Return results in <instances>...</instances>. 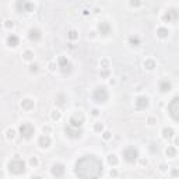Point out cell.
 <instances>
[{
	"label": "cell",
	"instance_id": "cell-23",
	"mask_svg": "<svg viewBox=\"0 0 179 179\" xmlns=\"http://www.w3.org/2000/svg\"><path fill=\"white\" fill-rule=\"evenodd\" d=\"M165 154H167V157H169V158H174V157L176 155V148L172 147V146H169V147L165 150Z\"/></svg>",
	"mask_w": 179,
	"mask_h": 179
},
{
	"label": "cell",
	"instance_id": "cell-2",
	"mask_svg": "<svg viewBox=\"0 0 179 179\" xmlns=\"http://www.w3.org/2000/svg\"><path fill=\"white\" fill-rule=\"evenodd\" d=\"M9 171L14 175H21L25 172V162L21 158H14L9 162Z\"/></svg>",
	"mask_w": 179,
	"mask_h": 179
},
{
	"label": "cell",
	"instance_id": "cell-41",
	"mask_svg": "<svg viewBox=\"0 0 179 179\" xmlns=\"http://www.w3.org/2000/svg\"><path fill=\"white\" fill-rule=\"evenodd\" d=\"M44 132H45V134L49 133V132H51V128H49V126H45V128H44Z\"/></svg>",
	"mask_w": 179,
	"mask_h": 179
},
{
	"label": "cell",
	"instance_id": "cell-11",
	"mask_svg": "<svg viewBox=\"0 0 179 179\" xmlns=\"http://www.w3.org/2000/svg\"><path fill=\"white\" fill-rule=\"evenodd\" d=\"M65 133L69 136V137H72V139H77V137H80L81 134H83V130L81 129H76V128H72V126H66L65 128Z\"/></svg>",
	"mask_w": 179,
	"mask_h": 179
},
{
	"label": "cell",
	"instance_id": "cell-15",
	"mask_svg": "<svg viewBox=\"0 0 179 179\" xmlns=\"http://www.w3.org/2000/svg\"><path fill=\"white\" fill-rule=\"evenodd\" d=\"M158 88L161 93H168V91H171V88H172V84H171V81H169L168 79H162L158 84Z\"/></svg>",
	"mask_w": 179,
	"mask_h": 179
},
{
	"label": "cell",
	"instance_id": "cell-8",
	"mask_svg": "<svg viewBox=\"0 0 179 179\" xmlns=\"http://www.w3.org/2000/svg\"><path fill=\"white\" fill-rule=\"evenodd\" d=\"M84 123V115L81 112H76L73 114L69 119V126L72 128H76V129H81V125Z\"/></svg>",
	"mask_w": 179,
	"mask_h": 179
},
{
	"label": "cell",
	"instance_id": "cell-13",
	"mask_svg": "<svg viewBox=\"0 0 179 179\" xmlns=\"http://www.w3.org/2000/svg\"><path fill=\"white\" fill-rule=\"evenodd\" d=\"M111 30H112V28H111V24L108 21H100V24H98V31L102 35H109Z\"/></svg>",
	"mask_w": 179,
	"mask_h": 179
},
{
	"label": "cell",
	"instance_id": "cell-7",
	"mask_svg": "<svg viewBox=\"0 0 179 179\" xmlns=\"http://www.w3.org/2000/svg\"><path fill=\"white\" fill-rule=\"evenodd\" d=\"M58 67L63 74H70V73L73 72L72 62L67 60V58H65V56H60V58L58 59Z\"/></svg>",
	"mask_w": 179,
	"mask_h": 179
},
{
	"label": "cell",
	"instance_id": "cell-12",
	"mask_svg": "<svg viewBox=\"0 0 179 179\" xmlns=\"http://www.w3.org/2000/svg\"><path fill=\"white\" fill-rule=\"evenodd\" d=\"M51 172L53 176H56V178H62L63 175H65V165L63 164H55V165L52 167Z\"/></svg>",
	"mask_w": 179,
	"mask_h": 179
},
{
	"label": "cell",
	"instance_id": "cell-17",
	"mask_svg": "<svg viewBox=\"0 0 179 179\" xmlns=\"http://www.w3.org/2000/svg\"><path fill=\"white\" fill-rule=\"evenodd\" d=\"M38 144L41 148H48L51 146V137L48 134H42L41 137L38 139Z\"/></svg>",
	"mask_w": 179,
	"mask_h": 179
},
{
	"label": "cell",
	"instance_id": "cell-26",
	"mask_svg": "<svg viewBox=\"0 0 179 179\" xmlns=\"http://www.w3.org/2000/svg\"><path fill=\"white\" fill-rule=\"evenodd\" d=\"M144 67L148 70H153L155 67V62L153 60V59H147V60L144 62Z\"/></svg>",
	"mask_w": 179,
	"mask_h": 179
},
{
	"label": "cell",
	"instance_id": "cell-19",
	"mask_svg": "<svg viewBox=\"0 0 179 179\" xmlns=\"http://www.w3.org/2000/svg\"><path fill=\"white\" fill-rule=\"evenodd\" d=\"M20 44V39H18L17 35H14V34H10L9 37H7V45L9 46H17V45Z\"/></svg>",
	"mask_w": 179,
	"mask_h": 179
},
{
	"label": "cell",
	"instance_id": "cell-3",
	"mask_svg": "<svg viewBox=\"0 0 179 179\" xmlns=\"http://www.w3.org/2000/svg\"><path fill=\"white\" fill-rule=\"evenodd\" d=\"M122 155H123V160L126 162L133 164V162L137 161V158H139V151H137V148L129 146V147H126L123 151H122Z\"/></svg>",
	"mask_w": 179,
	"mask_h": 179
},
{
	"label": "cell",
	"instance_id": "cell-37",
	"mask_svg": "<svg viewBox=\"0 0 179 179\" xmlns=\"http://www.w3.org/2000/svg\"><path fill=\"white\" fill-rule=\"evenodd\" d=\"M102 137L105 139V140H109V139H111V133H109V132H105V133L102 134Z\"/></svg>",
	"mask_w": 179,
	"mask_h": 179
},
{
	"label": "cell",
	"instance_id": "cell-39",
	"mask_svg": "<svg viewBox=\"0 0 179 179\" xmlns=\"http://www.w3.org/2000/svg\"><path fill=\"white\" fill-rule=\"evenodd\" d=\"M129 4H130V6H133V7H134V6H140L141 3H140V2H130V3H129Z\"/></svg>",
	"mask_w": 179,
	"mask_h": 179
},
{
	"label": "cell",
	"instance_id": "cell-10",
	"mask_svg": "<svg viewBox=\"0 0 179 179\" xmlns=\"http://www.w3.org/2000/svg\"><path fill=\"white\" fill-rule=\"evenodd\" d=\"M178 17H179V13H178V10L176 9H168V10L165 11V14H164V21L165 23H175L176 20H178Z\"/></svg>",
	"mask_w": 179,
	"mask_h": 179
},
{
	"label": "cell",
	"instance_id": "cell-14",
	"mask_svg": "<svg viewBox=\"0 0 179 179\" xmlns=\"http://www.w3.org/2000/svg\"><path fill=\"white\" fill-rule=\"evenodd\" d=\"M28 38L31 39V41H34V42H38L39 39L42 38V34H41V31H39L38 28H31V30L28 31Z\"/></svg>",
	"mask_w": 179,
	"mask_h": 179
},
{
	"label": "cell",
	"instance_id": "cell-43",
	"mask_svg": "<svg viewBox=\"0 0 179 179\" xmlns=\"http://www.w3.org/2000/svg\"><path fill=\"white\" fill-rule=\"evenodd\" d=\"M172 175H174V176L178 175V169H174V171H172Z\"/></svg>",
	"mask_w": 179,
	"mask_h": 179
},
{
	"label": "cell",
	"instance_id": "cell-18",
	"mask_svg": "<svg viewBox=\"0 0 179 179\" xmlns=\"http://www.w3.org/2000/svg\"><path fill=\"white\" fill-rule=\"evenodd\" d=\"M34 100H31V98H24V100L21 101V108L24 111H31L34 109Z\"/></svg>",
	"mask_w": 179,
	"mask_h": 179
},
{
	"label": "cell",
	"instance_id": "cell-24",
	"mask_svg": "<svg viewBox=\"0 0 179 179\" xmlns=\"http://www.w3.org/2000/svg\"><path fill=\"white\" fill-rule=\"evenodd\" d=\"M108 162H109V165L115 167V165H118L119 160H118V157L115 154H109V155H108Z\"/></svg>",
	"mask_w": 179,
	"mask_h": 179
},
{
	"label": "cell",
	"instance_id": "cell-25",
	"mask_svg": "<svg viewBox=\"0 0 179 179\" xmlns=\"http://www.w3.org/2000/svg\"><path fill=\"white\" fill-rule=\"evenodd\" d=\"M67 37H69L70 41H76V39H79V32H77L76 30H70Z\"/></svg>",
	"mask_w": 179,
	"mask_h": 179
},
{
	"label": "cell",
	"instance_id": "cell-27",
	"mask_svg": "<svg viewBox=\"0 0 179 179\" xmlns=\"http://www.w3.org/2000/svg\"><path fill=\"white\" fill-rule=\"evenodd\" d=\"M6 137H7V140H13V139L16 137V132H14L13 129H7Z\"/></svg>",
	"mask_w": 179,
	"mask_h": 179
},
{
	"label": "cell",
	"instance_id": "cell-22",
	"mask_svg": "<svg viewBox=\"0 0 179 179\" xmlns=\"http://www.w3.org/2000/svg\"><path fill=\"white\" fill-rule=\"evenodd\" d=\"M140 38H139L137 35H130L129 37V44L132 45V46H139L140 45Z\"/></svg>",
	"mask_w": 179,
	"mask_h": 179
},
{
	"label": "cell",
	"instance_id": "cell-42",
	"mask_svg": "<svg viewBox=\"0 0 179 179\" xmlns=\"http://www.w3.org/2000/svg\"><path fill=\"white\" fill-rule=\"evenodd\" d=\"M98 114H100V112H98V109H93V115H94V116H97Z\"/></svg>",
	"mask_w": 179,
	"mask_h": 179
},
{
	"label": "cell",
	"instance_id": "cell-45",
	"mask_svg": "<svg viewBox=\"0 0 179 179\" xmlns=\"http://www.w3.org/2000/svg\"><path fill=\"white\" fill-rule=\"evenodd\" d=\"M31 179H42V178H41V176H32Z\"/></svg>",
	"mask_w": 179,
	"mask_h": 179
},
{
	"label": "cell",
	"instance_id": "cell-20",
	"mask_svg": "<svg viewBox=\"0 0 179 179\" xmlns=\"http://www.w3.org/2000/svg\"><path fill=\"white\" fill-rule=\"evenodd\" d=\"M162 137L164 139H172L174 137V129L172 128H164L162 129Z\"/></svg>",
	"mask_w": 179,
	"mask_h": 179
},
{
	"label": "cell",
	"instance_id": "cell-32",
	"mask_svg": "<svg viewBox=\"0 0 179 179\" xmlns=\"http://www.w3.org/2000/svg\"><path fill=\"white\" fill-rule=\"evenodd\" d=\"M101 66H102V69H108V66H109V62H108V59H102V62H101Z\"/></svg>",
	"mask_w": 179,
	"mask_h": 179
},
{
	"label": "cell",
	"instance_id": "cell-36",
	"mask_svg": "<svg viewBox=\"0 0 179 179\" xmlns=\"http://www.w3.org/2000/svg\"><path fill=\"white\" fill-rule=\"evenodd\" d=\"M30 70H31V72H38V65H37V63L31 65L30 66Z\"/></svg>",
	"mask_w": 179,
	"mask_h": 179
},
{
	"label": "cell",
	"instance_id": "cell-21",
	"mask_svg": "<svg viewBox=\"0 0 179 179\" xmlns=\"http://www.w3.org/2000/svg\"><path fill=\"white\" fill-rule=\"evenodd\" d=\"M168 34H169V31H168V28H165V27H160L157 30V35H158L160 38H167Z\"/></svg>",
	"mask_w": 179,
	"mask_h": 179
},
{
	"label": "cell",
	"instance_id": "cell-28",
	"mask_svg": "<svg viewBox=\"0 0 179 179\" xmlns=\"http://www.w3.org/2000/svg\"><path fill=\"white\" fill-rule=\"evenodd\" d=\"M23 56H24L25 60H31V59L34 58V53H32V51H25L24 53H23Z\"/></svg>",
	"mask_w": 179,
	"mask_h": 179
},
{
	"label": "cell",
	"instance_id": "cell-6",
	"mask_svg": "<svg viewBox=\"0 0 179 179\" xmlns=\"http://www.w3.org/2000/svg\"><path fill=\"white\" fill-rule=\"evenodd\" d=\"M20 136L23 139H25V140H28V139H31L32 136H34L35 133V128L32 126L31 123H28V122H24V123L20 125Z\"/></svg>",
	"mask_w": 179,
	"mask_h": 179
},
{
	"label": "cell",
	"instance_id": "cell-16",
	"mask_svg": "<svg viewBox=\"0 0 179 179\" xmlns=\"http://www.w3.org/2000/svg\"><path fill=\"white\" fill-rule=\"evenodd\" d=\"M148 104H150V101H148L147 97H139L136 100V108L137 109H146L148 107Z\"/></svg>",
	"mask_w": 179,
	"mask_h": 179
},
{
	"label": "cell",
	"instance_id": "cell-40",
	"mask_svg": "<svg viewBox=\"0 0 179 179\" xmlns=\"http://www.w3.org/2000/svg\"><path fill=\"white\" fill-rule=\"evenodd\" d=\"M118 175V172H116V169H112V171H111V176H112V178H115V176Z\"/></svg>",
	"mask_w": 179,
	"mask_h": 179
},
{
	"label": "cell",
	"instance_id": "cell-44",
	"mask_svg": "<svg viewBox=\"0 0 179 179\" xmlns=\"http://www.w3.org/2000/svg\"><path fill=\"white\" fill-rule=\"evenodd\" d=\"M175 144H176V146H179V137H176V139H175Z\"/></svg>",
	"mask_w": 179,
	"mask_h": 179
},
{
	"label": "cell",
	"instance_id": "cell-35",
	"mask_svg": "<svg viewBox=\"0 0 179 179\" xmlns=\"http://www.w3.org/2000/svg\"><path fill=\"white\" fill-rule=\"evenodd\" d=\"M147 122H148V125H154V123H157V119H155L154 116H150L147 119Z\"/></svg>",
	"mask_w": 179,
	"mask_h": 179
},
{
	"label": "cell",
	"instance_id": "cell-5",
	"mask_svg": "<svg viewBox=\"0 0 179 179\" xmlns=\"http://www.w3.org/2000/svg\"><path fill=\"white\" fill-rule=\"evenodd\" d=\"M168 112L172 116V119L179 122V95L174 97L172 100H171V102L168 105Z\"/></svg>",
	"mask_w": 179,
	"mask_h": 179
},
{
	"label": "cell",
	"instance_id": "cell-9",
	"mask_svg": "<svg viewBox=\"0 0 179 179\" xmlns=\"http://www.w3.org/2000/svg\"><path fill=\"white\" fill-rule=\"evenodd\" d=\"M16 9L20 13H30V11H34L35 4L31 2H27V0H20L16 3Z\"/></svg>",
	"mask_w": 179,
	"mask_h": 179
},
{
	"label": "cell",
	"instance_id": "cell-34",
	"mask_svg": "<svg viewBox=\"0 0 179 179\" xmlns=\"http://www.w3.org/2000/svg\"><path fill=\"white\" fill-rule=\"evenodd\" d=\"M4 27H6V28H13L14 27V23H13V21H10V20H7L6 23H4Z\"/></svg>",
	"mask_w": 179,
	"mask_h": 179
},
{
	"label": "cell",
	"instance_id": "cell-4",
	"mask_svg": "<svg viewBox=\"0 0 179 179\" xmlns=\"http://www.w3.org/2000/svg\"><path fill=\"white\" fill-rule=\"evenodd\" d=\"M93 98L95 102L104 104V102H107L108 98H109V93H108V90L105 88V87H98V88L94 91Z\"/></svg>",
	"mask_w": 179,
	"mask_h": 179
},
{
	"label": "cell",
	"instance_id": "cell-31",
	"mask_svg": "<svg viewBox=\"0 0 179 179\" xmlns=\"http://www.w3.org/2000/svg\"><path fill=\"white\" fill-rule=\"evenodd\" d=\"M104 129V126H102V123H100V122H97L95 125H94V130L95 132H101Z\"/></svg>",
	"mask_w": 179,
	"mask_h": 179
},
{
	"label": "cell",
	"instance_id": "cell-29",
	"mask_svg": "<svg viewBox=\"0 0 179 179\" xmlns=\"http://www.w3.org/2000/svg\"><path fill=\"white\" fill-rule=\"evenodd\" d=\"M51 116L53 121H59V119H60V112H59V111H52Z\"/></svg>",
	"mask_w": 179,
	"mask_h": 179
},
{
	"label": "cell",
	"instance_id": "cell-1",
	"mask_svg": "<svg viewBox=\"0 0 179 179\" xmlns=\"http://www.w3.org/2000/svg\"><path fill=\"white\" fill-rule=\"evenodd\" d=\"M74 172L79 179H100L104 172L102 161L93 154L84 155L76 162Z\"/></svg>",
	"mask_w": 179,
	"mask_h": 179
},
{
	"label": "cell",
	"instance_id": "cell-30",
	"mask_svg": "<svg viewBox=\"0 0 179 179\" xmlns=\"http://www.w3.org/2000/svg\"><path fill=\"white\" fill-rule=\"evenodd\" d=\"M56 104H58V105H65V95H62V94H60V95L58 97V101H56Z\"/></svg>",
	"mask_w": 179,
	"mask_h": 179
},
{
	"label": "cell",
	"instance_id": "cell-38",
	"mask_svg": "<svg viewBox=\"0 0 179 179\" xmlns=\"http://www.w3.org/2000/svg\"><path fill=\"white\" fill-rule=\"evenodd\" d=\"M101 76H102V77H108V76H109V72H108V69H105L104 72H101Z\"/></svg>",
	"mask_w": 179,
	"mask_h": 179
},
{
	"label": "cell",
	"instance_id": "cell-33",
	"mask_svg": "<svg viewBox=\"0 0 179 179\" xmlns=\"http://www.w3.org/2000/svg\"><path fill=\"white\" fill-rule=\"evenodd\" d=\"M30 164H31L32 167H37V165H38V160H37V157H32V158L30 160Z\"/></svg>",
	"mask_w": 179,
	"mask_h": 179
}]
</instances>
